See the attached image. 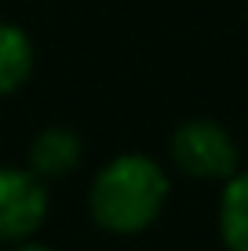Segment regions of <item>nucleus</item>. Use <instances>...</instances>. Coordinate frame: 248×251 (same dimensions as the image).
<instances>
[{"label":"nucleus","instance_id":"1","mask_svg":"<svg viewBox=\"0 0 248 251\" xmlns=\"http://www.w3.org/2000/svg\"><path fill=\"white\" fill-rule=\"evenodd\" d=\"M172 201V168L153 153L124 150L102 160L88 178V207L91 226L106 237H142L161 222Z\"/></svg>","mask_w":248,"mask_h":251},{"label":"nucleus","instance_id":"4","mask_svg":"<svg viewBox=\"0 0 248 251\" xmlns=\"http://www.w3.org/2000/svg\"><path fill=\"white\" fill-rule=\"evenodd\" d=\"M84 160V138L70 124H44L26 146V168L48 186L70 178Z\"/></svg>","mask_w":248,"mask_h":251},{"label":"nucleus","instance_id":"7","mask_svg":"<svg viewBox=\"0 0 248 251\" xmlns=\"http://www.w3.org/2000/svg\"><path fill=\"white\" fill-rule=\"evenodd\" d=\"M4 251H58V248H51L40 237H33V240H22V244H15V248H4Z\"/></svg>","mask_w":248,"mask_h":251},{"label":"nucleus","instance_id":"6","mask_svg":"<svg viewBox=\"0 0 248 251\" xmlns=\"http://www.w3.org/2000/svg\"><path fill=\"white\" fill-rule=\"evenodd\" d=\"M216 233L226 251H248V168L234 171L216 197Z\"/></svg>","mask_w":248,"mask_h":251},{"label":"nucleus","instance_id":"2","mask_svg":"<svg viewBox=\"0 0 248 251\" xmlns=\"http://www.w3.org/2000/svg\"><path fill=\"white\" fill-rule=\"evenodd\" d=\"M168 164L183 178L223 186L234 171H241V146L234 131L212 117H186L168 135Z\"/></svg>","mask_w":248,"mask_h":251},{"label":"nucleus","instance_id":"3","mask_svg":"<svg viewBox=\"0 0 248 251\" xmlns=\"http://www.w3.org/2000/svg\"><path fill=\"white\" fill-rule=\"evenodd\" d=\"M51 219V186L26 164H0V251L40 237Z\"/></svg>","mask_w":248,"mask_h":251},{"label":"nucleus","instance_id":"5","mask_svg":"<svg viewBox=\"0 0 248 251\" xmlns=\"http://www.w3.org/2000/svg\"><path fill=\"white\" fill-rule=\"evenodd\" d=\"M37 73V44L29 29L0 19V99H15Z\"/></svg>","mask_w":248,"mask_h":251}]
</instances>
